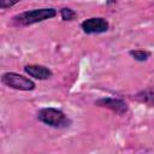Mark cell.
<instances>
[{
    "label": "cell",
    "instance_id": "277c9868",
    "mask_svg": "<svg viewBox=\"0 0 154 154\" xmlns=\"http://www.w3.org/2000/svg\"><path fill=\"white\" fill-rule=\"evenodd\" d=\"M81 26L85 34H101L108 30L109 24L105 18L93 17V18H89L82 22Z\"/></svg>",
    "mask_w": 154,
    "mask_h": 154
},
{
    "label": "cell",
    "instance_id": "3957f363",
    "mask_svg": "<svg viewBox=\"0 0 154 154\" xmlns=\"http://www.w3.org/2000/svg\"><path fill=\"white\" fill-rule=\"evenodd\" d=\"M1 82L12 88V89H17V90H24V91H29V90H34L35 89V83L23 76V75H19V73H16V72H6L2 75L1 77Z\"/></svg>",
    "mask_w": 154,
    "mask_h": 154
},
{
    "label": "cell",
    "instance_id": "5b68a950",
    "mask_svg": "<svg viewBox=\"0 0 154 154\" xmlns=\"http://www.w3.org/2000/svg\"><path fill=\"white\" fill-rule=\"evenodd\" d=\"M95 105L100 106V107H106V108H108V109H111L114 113L120 114V116L126 113L129 109L125 101H123L120 99H114V97H101V99L95 101Z\"/></svg>",
    "mask_w": 154,
    "mask_h": 154
},
{
    "label": "cell",
    "instance_id": "9c48e42d",
    "mask_svg": "<svg viewBox=\"0 0 154 154\" xmlns=\"http://www.w3.org/2000/svg\"><path fill=\"white\" fill-rule=\"evenodd\" d=\"M22 0H0V8L5 10V8H8V7H12L14 6L16 4L20 2Z\"/></svg>",
    "mask_w": 154,
    "mask_h": 154
},
{
    "label": "cell",
    "instance_id": "52a82bcc",
    "mask_svg": "<svg viewBox=\"0 0 154 154\" xmlns=\"http://www.w3.org/2000/svg\"><path fill=\"white\" fill-rule=\"evenodd\" d=\"M129 54L137 61H146L149 57H150V53L147 52V51H142V49H132L129 52Z\"/></svg>",
    "mask_w": 154,
    "mask_h": 154
},
{
    "label": "cell",
    "instance_id": "ba28073f",
    "mask_svg": "<svg viewBox=\"0 0 154 154\" xmlns=\"http://www.w3.org/2000/svg\"><path fill=\"white\" fill-rule=\"evenodd\" d=\"M60 14H61V18L63 20H73L77 18V13L72 10V8H69V7H64L60 10Z\"/></svg>",
    "mask_w": 154,
    "mask_h": 154
},
{
    "label": "cell",
    "instance_id": "6da1fadb",
    "mask_svg": "<svg viewBox=\"0 0 154 154\" xmlns=\"http://www.w3.org/2000/svg\"><path fill=\"white\" fill-rule=\"evenodd\" d=\"M37 119L42 122L43 124L52 126V128H57V129L67 128L71 124V120L67 118V116L63 111L54 108V107L41 108L37 112Z\"/></svg>",
    "mask_w": 154,
    "mask_h": 154
},
{
    "label": "cell",
    "instance_id": "8992f818",
    "mask_svg": "<svg viewBox=\"0 0 154 154\" xmlns=\"http://www.w3.org/2000/svg\"><path fill=\"white\" fill-rule=\"evenodd\" d=\"M24 71L32 78H36V79H40V81H45V79H48L53 76V72L51 69L46 67V66H42V65H34V64H30V65H25L24 66Z\"/></svg>",
    "mask_w": 154,
    "mask_h": 154
},
{
    "label": "cell",
    "instance_id": "7a4b0ae2",
    "mask_svg": "<svg viewBox=\"0 0 154 154\" xmlns=\"http://www.w3.org/2000/svg\"><path fill=\"white\" fill-rule=\"evenodd\" d=\"M57 16V11L52 7H46V8H35V10H29L25 11L18 16H16L13 19L16 23L20 25H31L38 22H43L46 19H51Z\"/></svg>",
    "mask_w": 154,
    "mask_h": 154
}]
</instances>
